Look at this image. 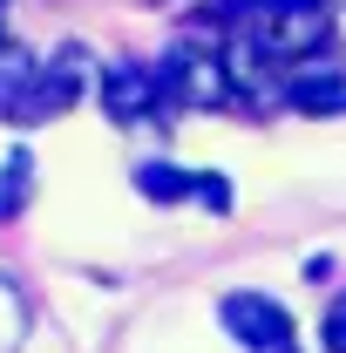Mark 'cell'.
Segmentation results:
<instances>
[{"instance_id": "obj_8", "label": "cell", "mask_w": 346, "mask_h": 353, "mask_svg": "<svg viewBox=\"0 0 346 353\" xmlns=\"http://www.w3.org/2000/svg\"><path fill=\"white\" fill-rule=\"evenodd\" d=\"M190 197L211 204V211H231V183H224L217 170H190Z\"/></svg>"}, {"instance_id": "obj_3", "label": "cell", "mask_w": 346, "mask_h": 353, "mask_svg": "<svg viewBox=\"0 0 346 353\" xmlns=\"http://www.w3.org/2000/svg\"><path fill=\"white\" fill-rule=\"evenodd\" d=\"M217 319H224V333L238 347H252V353H292V312L278 299H265V292H231L217 306Z\"/></svg>"}, {"instance_id": "obj_7", "label": "cell", "mask_w": 346, "mask_h": 353, "mask_svg": "<svg viewBox=\"0 0 346 353\" xmlns=\"http://www.w3.org/2000/svg\"><path fill=\"white\" fill-rule=\"evenodd\" d=\"M136 190H143L150 204H183V197H190V170H176V163H143V170H136Z\"/></svg>"}, {"instance_id": "obj_2", "label": "cell", "mask_w": 346, "mask_h": 353, "mask_svg": "<svg viewBox=\"0 0 346 353\" xmlns=\"http://www.w3.org/2000/svg\"><path fill=\"white\" fill-rule=\"evenodd\" d=\"M156 82H163V102H183V109H217V102H231V61L211 54V48H170V61L156 68Z\"/></svg>"}, {"instance_id": "obj_6", "label": "cell", "mask_w": 346, "mask_h": 353, "mask_svg": "<svg viewBox=\"0 0 346 353\" xmlns=\"http://www.w3.org/2000/svg\"><path fill=\"white\" fill-rule=\"evenodd\" d=\"M28 190H34V157H28V150H14V157L0 163V224L28 211Z\"/></svg>"}, {"instance_id": "obj_9", "label": "cell", "mask_w": 346, "mask_h": 353, "mask_svg": "<svg viewBox=\"0 0 346 353\" xmlns=\"http://www.w3.org/2000/svg\"><path fill=\"white\" fill-rule=\"evenodd\" d=\"M326 353H346V292L333 299V312H326Z\"/></svg>"}, {"instance_id": "obj_5", "label": "cell", "mask_w": 346, "mask_h": 353, "mask_svg": "<svg viewBox=\"0 0 346 353\" xmlns=\"http://www.w3.org/2000/svg\"><path fill=\"white\" fill-rule=\"evenodd\" d=\"M285 102L299 116H346V75H333V68H299L285 82Z\"/></svg>"}, {"instance_id": "obj_1", "label": "cell", "mask_w": 346, "mask_h": 353, "mask_svg": "<svg viewBox=\"0 0 346 353\" xmlns=\"http://www.w3.org/2000/svg\"><path fill=\"white\" fill-rule=\"evenodd\" d=\"M326 34H333L326 0H312V7H252V41L272 61H305V54L326 48Z\"/></svg>"}, {"instance_id": "obj_10", "label": "cell", "mask_w": 346, "mask_h": 353, "mask_svg": "<svg viewBox=\"0 0 346 353\" xmlns=\"http://www.w3.org/2000/svg\"><path fill=\"white\" fill-rule=\"evenodd\" d=\"M252 7H312V0H252Z\"/></svg>"}, {"instance_id": "obj_4", "label": "cell", "mask_w": 346, "mask_h": 353, "mask_svg": "<svg viewBox=\"0 0 346 353\" xmlns=\"http://www.w3.org/2000/svg\"><path fill=\"white\" fill-rule=\"evenodd\" d=\"M102 109H109V123H150V116L163 109L156 68H143V61H109V68H102Z\"/></svg>"}]
</instances>
